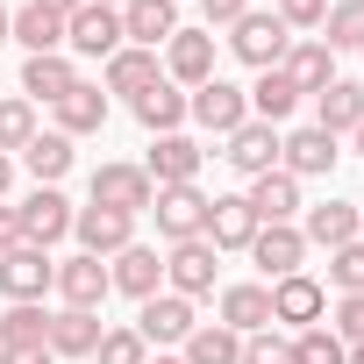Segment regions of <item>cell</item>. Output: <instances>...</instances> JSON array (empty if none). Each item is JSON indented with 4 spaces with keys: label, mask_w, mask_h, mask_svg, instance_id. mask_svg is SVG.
<instances>
[{
    "label": "cell",
    "mask_w": 364,
    "mask_h": 364,
    "mask_svg": "<svg viewBox=\"0 0 364 364\" xmlns=\"http://www.w3.org/2000/svg\"><path fill=\"white\" fill-rule=\"evenodd\" d=\"M229 50H236L250 72H279V65H286V50H293V29H286L272 8H250V15L229 29Z\"/></svg>",
    "instance_id": "cell-1"
},
{
    "label": "cell",
    "mask_w": 364,
    "mask_h": 364,
    "mask_svg": "<svg viewBox=\"0 0 364 364\" xmlns=\"http://www.w3.org/2000/svg\"><path fill=\"white\" fill-rule=\"evenodd\" d=\"M50 286H58V257H50V250L22 243V250L0 257V300H8V307H43Z\"/></svg>",
    "instance_id": "cell-2"
},
{
    "label": "cell",
    "mask_w": 364,
    "mask_h": 364,
    "mask_svg": "<svg viewBox=\"0 0 364 364\" xmlns=\"http://www.w3.org/2000/svg\"><path fill=\"white\" fill-rule=\"evenodd\" d=\"M186 114H193L208 136H236V129L250 122V93H243V86H229V79L215 72L208 86H193V93H186Z\"/></svg>",
    "instance_id": "cell-3"
},
{
    "label": "cell",
    "mask_w": 364,
    "mask_h": 364,
    "mask_svg": "<svg viewBox=\"0 0 364 364\" xmlns=\"http://www.w3.org/2000/svg\"><path fill=\"white\" fill-rule=\"evenodd\" d=\"M86 193H93V208H114V215H150V200H157L143 164H93Z\"/></svg>",
    "instance_id": "cell-4"
},
{
    "label": "cell",
    "mask_w": 364,
    "mask_h": 364,
    "mask_svg": "<svg viewBox=\"0 0 364 364\" xmlns=\"http://www.w3.org/2000/svg\"><path fill=\"white\" fill-rule=\"evenodd\" d=\"M150 215H157V236H164V243L208 236V193H200V186H157Z\"/></svg>",
    "instance_id": "cell-5"
},
{
    "label": "cell",
    "mask_w": 364,
    "mask_h": 364,
    "mask_svg": "<svg viewBox=\"0 0 364 364\" xmlns=\"http://www.w3.org/2000/svg\"><path fill=\"white\" fill-rule=\"evenodd\" d=\"M72 215H79V208H72L58 186H36V193L15 208V222H22V243H36V250L65 243V236H72Z\"/></svg>",
    "instance_id": "cell-6"
},
{
    "label": "cell",
    "mask_w": 364,
    "mask_h": 364,
    "mask_svg": "<svg viewBox=\"0 0 364 364\" xmlns=\"http://www.w3.org/2000/svg\"><path fill=\"white\" fill-rule=\"evenodd\" d=\"M215 243L208 236H193V243H171L164 250V286L178 293V300H200V293H215Z\"/></svg>",
    "instance_id": "cell-7"
},
{
    "label": "cell",
    "mask_w": 364,
    "mask_h": 364,
    "mask_svg": "<svg viewBox=\"0 0 364 364\" xmlns=\"http://www.w3.org/2000/svg\"><path fill=\"white\" fill-rule=\"evenodd\" d=\"M65 307H86V314H100V300L114 293V279H107V257H58V286H50Z\"/></svg>",
    "instance_id": "cell-8"
},
{
    "label": "cell",
    "mask_w": 364,
    "mask_h": 364,
    "mask_svg": "<svg viewBox=\"0 0 364 364\" xmlns=\"http://www.w3.org/2000/svg\"><path fill=\"white\" fill-rule=\"evenodd\" d=\"M65 50H79V58H114V50H122V15L100 8V0H86L79 15H65Z\"/></svg>",
    "instance_id": "cell-9"
},
{
    "label": "cell",
    "mask_w": 364,
    "mask_h": 364,
    "mask_svg": "<svg viewBox=\"0 0 364 364\" xmlns=\"http://www.w3.org/2000/svg\"><path fill=\"white\" fill-rule=\"evenodd\" d=\"M72 236H79V250L86 257H114V250H129L136 243V215H114V208H79L72 215Z\"/></svg>",
    "instance_id": "cell-10"
},
{
    "label": "cell",
    "mask_w": 364,
    "mask_h": 364,
    "mask_svg": "<svg viewBox=\"0 0 364 364\" xmlns=\"http://www.w3.org/2000/svg\"><path fill=\"white\" fill-rule=\"evenodd\" d=\"M250 257L264 264L272 286L293 279V272H307V236H300V222H272V229H257V236H250Z\"/></svg>",
    "instance_id": "cell-11"
},
{
    "label": "cell",
    "mask_w": 364,
    "mask_h": 364,
    "mask_svg": "<svg viewBox=\"0 0 364 364\" xmlns=\"http://www.w3.org/2000/svg\"><path fill=\"white\" fill-rule=\"evenodd\" d=\"M164 79L171 86H208L215 79V29H178L164 43Z\"/></svg>",
    "instance_id": "cell-12"
},
{
    "label": "cell",
    "mask_w": 364,
    "mask_h": 364,
    "mask_svg": "<svg viewBox=\"0 0 364 364\" xmlns=\"http://www.w3.org/2000/svg\"><path fill=\"white\" fill-rule=\"evenodd\" d=\"M143 343H186L200 321H193V300H178V293H150L143 307H136V321H129Z\"/></svg>",
    "instance_id": "cell-13"
},
{
    "label": "cell",
    "mask_w": 364,
    "mask_h": 364,
    "mask_svg": "<svg viewBox=\"0 0 364 364\" xmlns=\"http://www.w3.org/2000/svg\"><path fill=\"white\" fill-rule=\"evenodd\" d=\"M200 164H208V150H200L193 136H157V143H150V157H143L150 186H193Z\"/></svg>",
    "instance_id": "cell-14"
},
{
    "label": "cell",
    "mask_w": 364,
    "mask_h": 364,
    "mask_svg": "<svg viewBox=\"0 0 364 364\" xmlns=\"http://www.w3.org/2000/svg\"><path fill=\"white\" fill-rule=\"evenodd\" d=\"M321 314H328L321 279L293 272V279H279V286H272V321H286V328H321Z\"/></svg>",
    "instance_id": "cell-15"
},
{
    "label": "cell",
    "mask_w": 364,
    "mask_h": 364,
    "mask_svg": "<svg viewBox=\"0 0 364 364\" xmlns=\"http://www.w3.org/2000/svg\"><path fill=\"white\" fill-rule=\"evenodd\" d=\"M286 79H293V93L300 100H314L321 86H336V50L321 43V36H293V50H286V65H279Z\"/></svg>",
    "instance_id": "cell-16"
},
{
    "label": "cell",
    "mask_w": 364,
    "mask_h": 364,
    "mask_svg": "<svg viewBox=\"0 0 364 364\" xmlns=\"http://www.w3.org/2000/svg\"><path fill=\"white\" fill-rule=\"evenodd\" d=\"M336 136L328 129H293V136H279V171H293V178H321V171H336Z\"/></svg>",
    "instance_id": "cell-17"
},
{
    "label": "cell",
    "mask_w": 364,
    "mask_h": 364,
    "mask_svg": "<svg viewBox=\"0 0 364 364\" xmlns=\"http://www.w3.org/2000/svg\"><path fill=\"white\" fill-rule=\"evenodd\" d=\"M107 279H114V293H129V300L143 307V300L164 286V257H157L150 243H129V250H114V257H107Z\"/></svg>",
    "instance_id": "cell-18"
},
{
    "label": "cell",
    "mask_w": 364,
    "mask_h": 364,
    "mask_svg": "<svg viewBox=\"0 0 364 364\" xmlns=\"http://www.w3.org/2000/svg\"><path fill=\"white\" fill-rule=\"evenodd\" d=\"M171 36H178V0H129V8H122V43L157 50Z\"/></svg>",
    "instance_id": "cell-19"
},
{
    "label": "cell",
    "mask_w": 364,
    "mask_h": 364,
    "mask_svg": "<svg viewBox=\"0 0 364 364\" xmlns=\"http://www.w3.org/2000/svg\"><path fill=\"white\" fill-rule=\"evenodd\" d=\"M157 79H164L157 50H136V43H122V50L107 58V72H100V93H122V100H136V93H150Z\"/></svg>",
    "instance_id": "cell-20"
},
{
    "label": "cell",
    "mask_w": 364,
    "mask_h": 364,
    "mask_svg": "<svg viewBox=\"0 0 364 364\" xmlns=\"http://www.w3.org/2000/svg\"><path fill=\"white\" fill-rule=\"evenodd\" d=\"M222 143H229L222 157H229L243 178H264V171H279V129H272V122H243V129H236V136H222Z\"/></svg>",
    "instance_id": "cell-21"
},
{
    "label": "cell",
    "mask_w": 364,
    "mask_h": 364,
    "mask_svg": "<svg viewBox=\"0 0 364 364\" xmlns=\"http://www.w3.org/2000/svg\"><path fill=\"white\" fill-rule=\"evenodd\" d=\"M250 236H257L250 200H243V193H215V200H208V243H215V250H250Z\"/></svg>",
    "instance_id": "cell-22"
},
{
    "label": "cell",
    "mask_w": 364,
    "mask_h": 364,
    "mask_svg": "<svg viewBox=\"0 0 364 364\" xmlns=\"http://www.w3.org/2000/svg\"><path fill=\"white\" fill-rule=\"evenodd\" d=\"M250 215H257V229H272V222H293L300 215V178L293 171H264V178H250Z\"/></svg>",
    "instance_id": "cell-23"
},
{
    "label": "cell",
    "mask_w": 364,
    "mask_h": 364,
    "mask_svg": "<svg viewBox=\"0 0 364 364\" xmlns=\"http://www.w3.org/2000/svg\"><path fill=\"white\" fill-rule=\"evenodd\" d=\"M100 336H107V321L86 314V307H58L50 314V357H93Z\"/></svg>",
    "instance_id": "cell-24"
},
{
    "label": "cell",
    "mask_w": 364,
    "mask_h": 364,
    "mask_svg": "<svg viewBox=\"0 0 364 364\" xmlns=\"http://www.w3.org/2000/svg\"><path fill=\"white\" fill-rule=\"evenodd\" d=\"M8 43H22L29 58H43V50H65V15H50V8H15L8 15Z\"/></svg>",
    "instance_id": "cell-25"
},
{
    "label": "cell",
    "mask_w": 364,
    "mask_h": 364,
    "mask_svg": "<svg viewBox=\"0 0 364 364\" xmlns=\"http://www.w3.org/2000/svg\"><path fill=\"white\" fill-rule=\"evenodd\" d=\"M79 86L72 58L65 50H43V58H22V100H65Z\"/></svg>",
    "instance_id": "cell-26"
},
{
    "label": "cell",
    "mask_w": 364,
    "mask_h": 364,
    "mask_svg": "<svg viewBox=\"0 0 364 364\" xmlns=\"http://www.w3.org/2000/svg\"><path fill=\"white\" fill-rule=\"evenodd\" d=\"M58 107V136H93V129H107V93L93 86V79H79L65 100H50Z\"/></svg>",
    "instance_id": "cell-27"
},
{
    "label": "cell",
    "mask_w": 364,
    "mask_h": 364,
    "mask_svg": "<svg viewBox=\"0 0 364 364\" xmlns=\"http://www.w3.org/2000/svg\"><path fill=\"white\" fill-rule=\"evenodd\" d=\"M300 236H307V250H314V243H321V250L357 243V200H321V208H307Z\"/></svg>",
    "instance_id": "cell-28"
},
{
    "label": "cell",
    "mask_w": 364,
    "mask_h": 364,
    "mask_svg": "<svg viewBox=\"0 0 364 364\" xmlns=\"http://www.w3.org/2000/svg\"><path fill=\"white\" fill-rule=\"evenodd\" d=\"M72 157H79V150H72V136H58V129H36V136H29V150H22V171L36 178V186H58V178L72 171Z\"/></svg>",
    "instance_id": "cell-29"
},
{
    "label": "cell",
    "mask_w": 364,
    "mask_h": 364,
    "mask_svg": "<svg viewBox=\"0 0 364 364\" xmlns=\"http://www.w3.org/2000/svg\"><path fill=\"white\" fill-rule=\"evenodd\" d=\"M222 328L236 336L272 328V286H222Z\"/></svg>",
    "instance_id": "cell-30"
},
{
    "label": "cell",
    "mask_w": 364,
    "mask_h": 364,
    "mask_svg": "<svg viewBox=\"0 0 364 364\" xmlns=\"http://www.w3.org/2000/svg\"><path fill=\"white\" fill-rule=\"evenodd\" d=\"M357 122H364V86H357V79H336V86L314 93V129L343 136V129H357Z\"/></svg>",
    "instance_id": "cell-31"
},
{
    "label": "cell",
    "mask_w": 364,
    "mask_h": 364,
    "mask_svg": "<svg viewBox=\"0 0 364 364\" xmlns=\"http://www.w3.org/2000/svg\"><path fill=\"white\" fill-rule=\"evenodd\" d=\"M129 107H136V122H143L150 136H178V122H186V93H178L171 79H157V86H150V93H136Z\"/></svg>",
    "instance_id": "cell-32"
},
{
    "label": "cell",
    "mask_w": 364,
    "mask_h": 364,
    "mask_svg": "<svg viewBox=\"0 0 364 364\" xmlns=\"http://www.w3.org/2000/svg\"><path fill=\"white\" fill-rule=\"evenodd\" d=\"M293 107H300L293 79H286V72H257V86H250V122H272V129H279Z\"/></svg>",
    "instance_id": "cell-33"
},
{
    "label": "cell",
    "mask_w": 364,
    "mask_h": 364,
    "mask_svg": "<svg viewBox=\"0 0 364 364\" xmlns=\"http://www.w3.org/2000/svg\"><path fill=\"white\" fill-rule=\"evenodd\" d=\"M236 357H243V336L222 328V321H200L186 336V364H236Z\"/></svg>",
    "instance_id": "cell-34"
},
{
    "label": "cell",
    "mask_w": 364,
    "mask_h": 364,
    "mask_svg": "<svg viewBox=\"0 0 364 364\" xmlns=\"http://www.w3.org/2000/svg\"><path fill=\"white\" fill-rule=\"evenodd\" d=\"M29 136H36V100L8 93V100H0V157H22Z\"/></svg>",
    "instance_id": "cell-35"
},
{
    "label": "cell",
    "mask_w": 364,
    "mask_h": 364,
    "mask_svg": "<svg viewBox=\"0 0 364 364\" xmlns=\"http://www.w3.org/2000/svg\"><path fill=\"white\" fill-rule=\"evenodd\" d=\"M321 43L328 50H364V0H336L328 22H321Z\"/></svg>",
    "instance_id": "cell-36"
},
{
    "label": "cell",
    "mask_w": 364,
    "mask_h": 364,
    "mask_svg": "<svg viewBox=\"0 0 364 364\" xmlns=\"http://www.w3.org/2000/svg\"><path fill=\"white\" fill-rule=\"evenodd\" d=\"M343 357H350V350H343V336H336L328 321H321V328H300V336H293V364H343Z\"/></svg>",
    "instance_id": "cell-37"
},
{
    "label": "cell",
    "mask_w": 364,
    "mask_h": 364,
    "mask_svg": "<svg viewBox=\"0 0 364 364\" xmlns=\"http://www.w3.org/2000/svg\"><path fill=\"white\" fill-rule=\"evenodd\" d=\"M0 343H50V314L43 307H8L0 314Z\"/></svg>",
    "instance_id": "cell-38"
},
{
    "label": "cell",
    "mask_w": 364,
    "mask_h": 364,
    "mask_svg": "<svg viewBox=\"0 0 364 364\" xmlns=\"http://www.w3.org/2000/svg\"><path fill=\"white\" fill-rule=\"evenodd\" d=\"M93 364H150V343H143L136 328H107L100 350H93Z\"/></svg>",
    "instance_id": "cell-39"
},
{
    "label": "cell",
    "mask_w": 364,
    "mask_h": 364,
    "mask_svg": "<svg viewBox=\"0 0 364 364\" xmlns=\"http://www.w3.org/2000/svg\"><path fill=\"white\" fill-rule=\"evenodd\" d=\"M328 286H336V293H364V243L328 250Z\"/></svg>",
    "instance_id": "cell-40"
},
{
    "label": "cell",
    "mask_w": 364,
    "mask_h": 364,
    "mask_svg": "<svg viewBox=\"0 0 364 364\" xmlns=\"http://www.w3.org/2000/svg\"><path fill=\"white\" fill-rule=\"evenodd\" d=\"M272 15L300 36V29H321V22H328V0H272Z\"/></svg>",
    "instance_id": "cell-41"
},
{
    "label": "cell",
    "mask_w": 364,
    "mask_h": 364,
    "mask_svg": "<svg viewBox=\"0 0 364 364\" xmlns=\"http://www.w3.org/2000/svg\"><path fill=\"white\" fill-rule=\"evenodd\" d=\"M236 364H293V343H279L272 328H257V336H243V357Z\"/></svg>",
    "instance_id": "cell-42"
},
{
    "label": "cell",
    "mask_w": 364,
    "mask_h": 364,
    "mask_svg": "<svg viewBox=\"0 0 364 364\" xmlns=\"http://www.w3.org/2000/svg\"><path fill=\"white\" fill-rule=\"evenodd\" d=\"M328 328L343 336V350H350V343H364V293H343V300H336V321H328Z\"/></svg>",
    "instance_id": "cell-43"
},
{
    "label": "cell",
    "mask_w": 364,
    "mask_h": 364,
    "mask_svg": "<svg viewBox=\"0 0 364 364\" xmlns=\"http://www.w3.org/2000/svg\"><path fill=\"white\" fill-rule=\"evenodd\" d=\"M200 15H208V29H236L250 15V0H200Z\"/></svg>",
    "instance_id": "cell-44"
},
{
    "label": "cell",
    "mask_w": 364,
    "mask_h": 364,
    "mask_svg": "<svg viewBox=\"0 0 364 364\" xmlns=\"http://www.w3.org/2000/svg\"><path fill=\"white\" fill-rule=\"evenodd\" d=\"M0 364H58L50 343H0Z\"/></svg>",
    "instance_id": "cell-45"
},
{
    "label": "cell",
    "mask_w": 364,
    "mask_h": 364,
    "mask_svg": "<svg viewBox=\"0 0 364 364\" xmlns=\"http://www.w3.org/2000/svg\"><path fill=\"white\" fill-rule=\"evenodd\" d=\"M8 250H22V222H15L8 200H0V257H8Z\"/></svg>",
    "instance_id": "cell-46"
},
{
    "label": "cell",
    "mask_w": 364,
    "mask_h": 364,
    "mask_svg": "<svg viewBox=\"0 0 364 364\" xmlns=\"http://www.w3.org/2000/svg\"><path fill=\"white\" fill-rule=\"evenodd\" d=\"M36 8H50V15H79L86 0H36Z\"/></svg>",
    "instance_id": "cell-47"
},
{
    "label": "cell",
    "mask_w": 364,
    "mask_h": 364,
    "mask_svg": "<svg viewBox=\"0 0 364 364\" xmlns=\"http://www.w3.org/2000/svg\"><path fill=\"white\" fill-rule=\"evenodd\" d=\"M8 186H15V157H0V200H8Z\"/></svg>",
    "instance_id": "cell-48"
},
{
    "label": "cell",
    "mask_w": 364,
    "mask_h": 364,
    "mask_svg": "<svg viewBox=\"0 0 364 364\" xmlns=\"http://www.w3.org/2000/svg\"><path fill=\"white\" fill-rule=\"evenodd\" d=\"M343 364H364V343H350V357H343Z\"/></svg>",
    "instance_id": "cell-49"
},
{
    "label": "cell",
    "mask_w": 364,
    "mask_h": 364,
    "mask_svg": "<svg viewBox=\"0 0 364 364\" xmlns=\"http://www.w3.org/2000/svg\"><path fill=\"white\" fill-rule=\"evenodd\" d=\"M350 136H357V157H364V122H357V129H350Z\"/></svg>",
    "instance_id": "cell-50"
},
{
    "label": "cell",
    "mask_w": 364,
    "mask_h": 364,
    "mask_svg": "<svg viewBox=\"0 0 364 364\" xmlns=\"http://www.w3.org/2000/svg\"><path fill=\"white\" fill-rule=\"evenodd\" d=\"M0 43H8V8H0Z\"/></svg>",
    "instance_id": "cell-51"
},
{
    "label": "cell",
    "mask_w": 364,
    "mask_h": 364,
    "mask_svg": "<svg viewBox=\"0 0 364 364\" xmlns=\"http://www.w3.org/2000/svg\"><path fill=\"white\" fill-rule=\"evenodd\" d=\"M100 8H114V15H122V8H129V0H100Z\"/></svg>",
    "instance_id": "cell-52"
},
{
    "label": "cell",
    "mask_w": 364,
    "mask_h": 364,
    "mask_svg": "<svg viewBox=\"0 0 364 364\" xmlns=\"http://www.w3.org/2000/svg\"><path fill=\"white\" fill-rule=\"evenodd\" d=\"M150 364H186V357H150Z\"/></svg>",
    "instance_id": "cell-53"
},
{
    "label": "cell",
    "mask_w": 364,
    "mask_h": 364,
    "mask_svg": "<svg viewBox=\"0 0 364 364\" xmlns=\"http://www.w3.org/2000/svg\"><path fill=\"white\" fill-rule=\"evenodd\" d=\"M357 243H364V208H357Z\"/></svg>",
    "instance_id": "cell-54"
}]
</instances>
